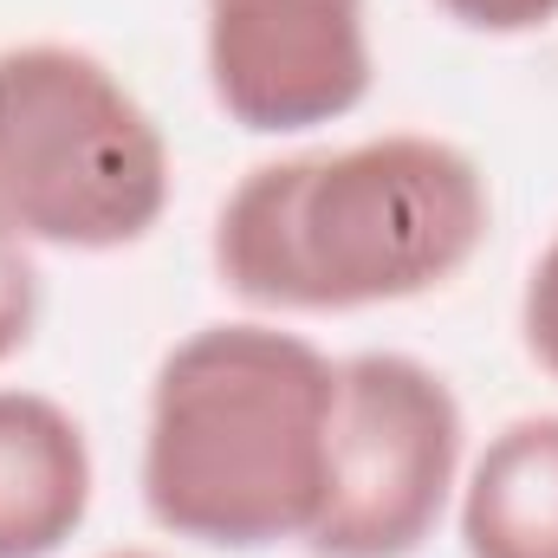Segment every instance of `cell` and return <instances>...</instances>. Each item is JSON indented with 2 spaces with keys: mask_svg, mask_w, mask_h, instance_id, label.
Instances as JSON below:
<instances>
[{
  "mask_svg": "<svg viewBox=\"0 0 558 558\" xmlns=\"http://www.w3.org/2000/svg\"><path fill=\"white\" fill-rule=\"evenodd\" d=\"M494 228L487 169L435 131L254 162L215 208V279L274 318L371 312L441 292Z\"/></svg>",
  "mask_w": 558,
  "mask_h": 558,
  "instance_id": "cell-1",
  "label": "cell"
},
{
  "mask_svg": "<svg viewBox=\"0 0 558 558\" xmlns=\"http://www.w3.org/2000/svg\"><path fill=\"white\" fill-rule=\"evenodd\" d=\"M98 558H169V553H149V546H118V553H98Z\"/></svg>",
  "mask_w": 558,
  "mask_h": 558,
  "instance_id": "cell-11",
  "label": "cell"
},
{
  "mask_svg": "<svg viewBox=\"0 0 558 558\" xmlns=\"http://www.w3.org/2000/svg\"><path fill=\"white\" fill-rule=\"evenodd\" d=\"M520 338H526V357L558 384V228L520 286Z\"/></svg>",
  "mask_w": 558,
  "mask_h": 558,
  "instance_id": "cell-9",
  "label": "cell"
},
{
  "mask_svg": "<svg viewBox=\"0 0 558 558\" xmlns=\"http://www.w3.org/2000/svg\"><path fill=\"white\" fill-rule=\"evenodd\" d=\"M169 137L72 39L0 46V221L39 254H118L162 228Z\"/></svg>",
  "mask_w": 558,
  "mask_h": 558,
  "instance_id": "cell-3",
  "label": "cell"
},
{
  "mask_svg": "<svg viewBox=\"0 0 558 558\" xmlns=\"http://www.w3.org/2000/svg\"><path fill=\"white\" fill-rule=\"evenodd\" d=\"M468 474V416L454 384L410 351L338 357V416L312 558H416Z\"/></svg>",
  "mask_w": 558,
  "mask_h": 558,
  "instance_id": "cell-4",
  "label": "cell"
},
{
  "mask_svg": "<svg viewBox=\"0 0 558 558\" xmlns=\"http://www.w3.org/2000/svg\"><path fill=\"white\" fill-rule=\"evenodd\" d=\"M338 416V357L274 318H215L175 338L149 377L143 513L208 553L305 546Z\"/></svg>",
  "mask_w": 558,
  "mask_h": 558,
  "instance_id": "cell-2",
  "label": "cell"
},
{
  "mask_svg": "<svg viewBox=\"0 0 558 558\" xmlns=\"http://www.w3.org/2000/svg\"><path fill=\"white\" fill-rule=\"evenodd\" d=\"M454 533L468 558H558V410L487 435L461 474Z\"/></svg>",
  "mask_w": 558,
  "mask_h": 558,
  "instance_id": "cell-7",
  "label": "cell"
},
{
  "mask_svg": "<svg viewBox=\"0 0 558 558\" xmlns=\"http://www.w3.org/2000/svg\"><path fill=\"white\" fill-rule=\"evenodd\" d=\"M92 435L59 397L0 384V558H52L92 520Z\"/></svg>",
  "mask_w": 558,
  "mask_h": 558,
  "instance_id": "cell-6",
  "label": "cell"
},
{
  "mask_svg": "<svg viewBox=\"0 0 558 558\" xmlns=\"http://www.w3.org/2000/svg\"><path fill=\"white\" fill-rule=\"evenodd\" d=\"M461 33H481V39H526V33H546L558 26V0H435Z\"/></svg>",
  "mask_w": 558,
  "mask_h": 558,
  "instance_id": "cell-10",
  "label": "cell"
},
{
  "mask_svg": "<svg viewBox=\"0 0 558 558\" xmlns=\"http://www.w3.org/2000/svg\"><path fill=\"white\" fill-rule=\"evenodd\" d=\"M215 111L247 137H305L371 98V0H202Z\"/></svg>",
  "mask_w": 558,
  "mask_h": 558,
  "instance_id": "cell-5",
  "label": "cell"
},
{
  "mask_svg": "<svg viewBox=\"0 0 558 558\" xmlns=\"http://www.w3.org/2000/svg\"><path fill=\"white\" fill-rule=\"evenodd\" d=\"M39 312H46V286H39V260L33 247L0 221V364L20 357L39 331Z\"/></svg>",
  "mask_w": 558,
  "mask_h": 558,
  "instance_id": "cell-8",
  "label": "cell"
}]
</instances>
